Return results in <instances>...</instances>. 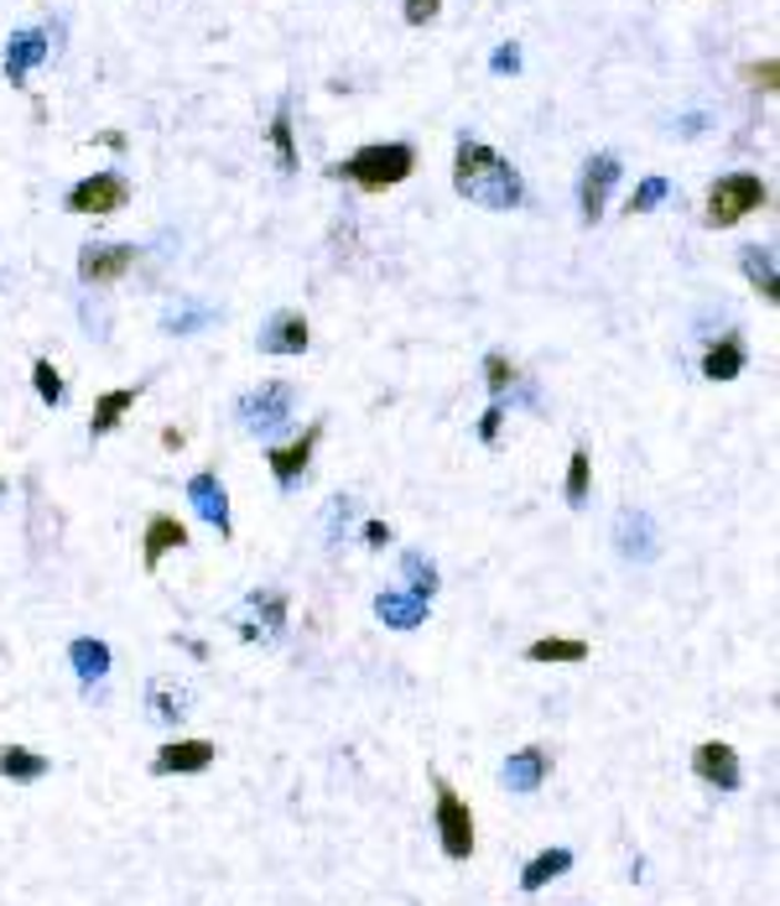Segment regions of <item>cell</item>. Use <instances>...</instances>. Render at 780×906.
<instances>
[{
	"mask_svg": "<svg viewBox=\"0 0 780 906\" xmlns=\"http://www.w3.org/2000/svg\"><path fill=\"white\" fill-rule=\"evenodd\" d=\"M453 189L479 208H521L526 198V183H521V172L510 167L505 156L484 146V141H459V152H453Z\"/></svg>",
	"mask_w": 780,
	"mask_h": 906,
	"instance_id": "1",
	"label": "cell"
},
{
	"mask_svg": "<svg viewBox=\"0 0 780 906\" xmlns=\"http://www.w3.org/2000/svg\"><path fill=\"white\" fill-rule=\"evenodd\" d=\"M411 167H417V146L411 141H380V146H359L343 167H333V177H349L359 189H396V183H407Z\"/></svg>",
	"mask_w": 780,
	"mask_h": 906,
	"instance_id": "2",
	"label": "cell"
},
{
	"mask_svg": "<svg viewBox=\"0 0 780 906\" xmlns=\"http://www.w3.org/2000/svg\"><path fill=\"white\" fill-rule=\"evenodd\" d=\"M229 625H235L239 641L271 647V641H281V631H287V594H281V589H250V594L229 610Z\"/></svg>",
	"mask_w": 780,
	"mask_h": 906,
	"instance_id": "3",
	"label": "cell"
},
{
	"mask_svg": "<svg viewBox=\"0 0 780 906\" xmlns=\"http://www.w3.org/2000/svg\"><path fill=\"white\" fill-rule=\"evenodd\" d=\"M764 198H770V189H764L755 172H729V177H718V183H712L702 220H708L712 230H733V224L745 220V214L764 208Z\"/></svg>",
	"mask_w": 780,
	"mask_h": 906,
	"instance_id": "4",
	"label": "cell"
},
{
	"mask_svg": "<svg viewBox=\"0 0 780 906\" xmlns=\"http://www.w3.org/2000/svg\"><path fill=\"white\" fill-rule=\"evenodd\" d=\"M291 407H297V391L287 380H266L250 396H239V428L255 432V438H271L276 428L291 423Z\"/></svg>",
	"mask_w": 780,
	"mask_h": 906,
	"instance_id": "5",
	"label": "cell"
},
{
	"mask_svg": "<svg viewBox=\"0 0 780 906\" xmlns=\"http://www.w3.org/2000/svg\"><path fill=\"white\" fill-rule=\"evenodd\" d=\"M432 787H438V838H442V855H448V859H469V855H474V813H469V803L453 792V782L432 776Z\"/></svg>",
	"mask_w": 780,
	"mask_h": 906,
	"instance_id": "6",
	"label": "cell"
},
{
	"mask_svg": "<svg viewBox=\"0 0 780 906\" xmlns=\"http://www.w3.org/2000/svg\"><path fill=\"white\" fill-rule=\"evenodd\" d=\"M131 266H136V245H125V240H94L79 251V282L84 287H110Z\"/></svg>",
	"mask_w": 780,
	"mask_h": 906,
	"instance_id": "7",
	"label": "cell"
},
{
	"mask_svg": "<svg viewBox=\"0 0 780 906\" xmlns=\"http://www.w3.org/2000/svg\"><path fill=\"white\" fill-rule=\"evenodd\" d=\"M614 183H619V156L614 152L588 156V167H583V177H577V208H583V224L604 220V204H609Z\"/></svg>",
	"mask_w": 780,
	"mask_h": 906,
	"instance_id": "8",
	"label": "cell"
},
{
	"mask_svg": "<svg viewBox=\"0 0 780 906\" xmlns=\"http://www.w3.org/2000/svg\"><path fill=\"white\" fill-rule=\"evenodd\" d=\"M120 204H131V183H125L120 172H94V177H84V183L63 198L69 214H115Z\"/></svg>",
	"mask_w": 780,
	"mask_h": 906,
	"instance_id": "9",
	"label": "cell"
},
{
	"mask_svg": "<svg viewBox=\"0 0 780 906\" xmlns=\"http://www.w3.org/2000/svg\"><path fill=\"white\" fill-rule=\"evenodd\" d=\"M692 776L697 782H708L718 792H739L745 787V766H739V751L723 745V740H702L692 751Z\"/></svg>",
	"mask_w": 780,
	"mask_h": 906,
	"instance_id": "10",
	"label": "cell"
},
{
	"mask_svg": "<svg viewBox=\"0 0 780 906\" xmlns=\"http://www.w3.org/2000/svg\"><path fill=\"white\" fill-rule=\"evenodd\" d=\"M614 548H619V558H629V563H656V552H661L656 521L645 511H619L614 516Z\"/></svg>",
	"mask_w": 780,
	"mask_h": 906,
	"instance_id": "11",
	"label": "cell"
},
{
	"mask_svg": "<svg viewBox=\"0 0 780 906\" xmlns=\"http://www.w3.org/2000/svg\"><path fill=\"white\" fill-rule=\"evenodd\" d=\"M318 444H322V423H312L302 438H291V444H281V448H271V454H266L271 479L281 485V490H291V485L307 475V464H312V448H318Z\"/></svg>",
	"mask_w": 780,
	"mask_h": 906,
	"instance_id": "12",
	"label": "cell"
},
{
	"mask_svg": "<svg viewBox=\"0 0 780 906\" xmlns=\"http://www.w3.org/2000/svg\"><path fill=\"white\" fill-rule=\"evenodd\" d=\"M208 766H214V740H172L152 761L156 776H198Z\"/></svg>",
	"mask_w": 780,
	"mask_h": 906,
	"instance_id": "13",
	"label": "cell"
},
{
	"mask_svg": "<svg viewBox=\"0 0 780 906\" xmlns=\"http://www.w3.org/2000/svg\"><path fill=\"white\" fill-rule=\"evenodd\" d=\"M187 500H193V511L204 516L208 527L219 531V537H235V527H229V496H224V479L219 475H193L187 479Z\"/></svg>",
	"mask_w": 780,
	"mask_h": 906,
	"instance_id": "14",
	"label": "cell"
},
{
	"mask_svg": "<svg viewBox=\"0 0 780 906\" xmlns=\"http://www.w3.org/2000/svg\"><path fill=\"white\" fill-rule=\"evenodd\" d=\"M500 776H505L510 792H542L546 776H552V751H546V745H521V751L500 766Z\"/></svg>",
	"mask_w": 780,
	"mask_h": 906,
	"instance_id": "15",
	"label": "cell"
},
{
	"mask_svg": "<svg viewBox=\"0 0 780 906\" xmlns=\"http://www.w3.org/2000/svg\"><path fill=\"white\" fill-rule=\"evenodd\" d=\"M255 344H260V355H302L312 344V328H307L302 313H271Z\"/></svg>",
	"mask_w": 780,
	"mask_h": 906,
	"instance_id": "16",
	"label": "cell"
},
{
	"mask_svg": "<svg viewBox=\"0 0 780 906\" xmlns=\"http://www.w3.org/2000/svg\"><path fill=\"white\" fill-rule=\"evenodd\" d=\"M183 548H187V527L177 516L156 511L152 521H146V537H141V563H146V573H156L167 552H183Z\"/></svg>",
	"mask_w": 780,
	"mask_h": 906,
	"instance_id": "17",
	"label": "cell"
},
{
	"mask_svg": "<svg viewBox=\"0 0 780 906\" xmlns=\"http://www.w3.org/2000/svg\"><path fill=\"white\" fill-rule=\"evenodd\" d=\"M427 610H432L427 599H417V594H396V589H386V594L374 599V615L386 620L390 631H417V625L427 620Z\"/></svg>",
	"mask_w": 780,
	"mask_h": 906,
	"instance_id": "18",
	"label": "cell"
},
{
	"mask_svg": "<svg viewBox=\"0 0 780 906\" xmlns=\"http://www.w3.org/2000/svg\"><path fill=\"white\" fill-rule=\"evenodd\" d=\"M42 58H48V37L42 32H17L11 37V48H6V79H11V84H27V73H32Z\"/></svg>",
	"mask_w": 780,
	"mask_h": 906,
	"instance_id": "19",
	"label": "cell"
},
{
	"mask_svg": "<svg viewBox=\"0 0 780 906\" xmlns=\"http://www.w3.org/2000/svg\"><path fill=\"white\" fill-rule=\"evenodd\" d=\"M745 365H749L745 339H739V334H723V339H718L708 355H702V376H708V380H733L739 370H745Z\"/></svg>",
	"mask_w": 780,
	"mask_h": 906,
	"instance_id": "20",
	"label": "cell"
},
{
	"mask_svg": "<svg viewBox=\"0 0 780 906\" xmlns=\"http://www.w3.org/2000/svg\"><path fill=\"white\" fill-rule=\"evenodd\" d=\"M69 662H73V672H79V683L84 688H94L100 678H110V647L94 641V635H79V641H73Z\"/></svg>",
	"mask_w": 780,
	"mask_h": 906,
	"instance_id": "21",
	"label": "cell"
},
{
	"mask_svg": "<svg viewBox=\"0 0 780 906\" xmlns=\"http://www.w3.org/2000/svg\"><path fill=\"white\" fill-rule=\"evenodd\" d=\"M739 266H745V276H749V287L760 292L764 303H776L780 297V276H776V256L764 251V245H745L739 251Z\"/></svg>",
	"mask_w": 780,
	"mask_h": 906,
	"instance_id": "22",
	"label": "cell"
},
{
	"mask_svg": "<svg viewBox=\"0 0 780 906\" xmlns=\"http://www.w3.org/2000/svg\"><path fill=\"white\" fill-rule=\"evenodd\" d=\"M48 771H52L48 755L27 751V745H6L0 751V782H42Z\"/></svg>",
	"mask_w": 780,
	"mask_h": 906,
	"instance_id": "23",
	"label": "cell"
},
{
	"mask_svg": "<svg viewBox=\"0 0 780 906\" xmlns=\"http://www.w3.org/2000/svg\"><path fill=\"white\" fill-rule=\"evenodd\" d=\"M136 407V391L131 386H120V391H104L94 401V417H89V438H104V432H115L125 423V411Z\"/></svg>",
	"mask_w": 780,
	"mask_h": 906,
	"instance_id": "24",
	"label": "cell"
},
{
	"mask_svg": "<svg viewBox=\"0 0 780 906\" xmlns=\"http://www.w3.org/2000/svg\"><path fill=\"white\" fill-rule=\"evenodd\" d=\"M562 871H573V849H542V855L526 859V871H521V890H542L546 880H557Z\"/></svg>",
	"mask_w": 780,
	"mask_h": 906,
	"instance_id": "25",
	"label": "cell"
},
{
	"mask_svg": "<svg viewBox=\"0 0 780 906\" xmlns=\"http://www.w3.org/2000/svg\"><path fill=\"white\" fill-rule=\"evenodd\" d=\"M526 662H588V641L577 635H542L526 647Z\"/></svg>",
	"mask_w": 780,
	"mask_h": 906,
	"instance_id": "26",
	"label": "cell"
},
{
	"mask_svg": "<svg viewBox=\"0 0 780 906\" xmlns=\"http://www.w3.org/2000/svg\"><path fill=\"white\" fill-rule=\"evenodd\" d=\"M401 573H407V594L432 604V594H438V563L427 552H401Z\"/></svg>",
	"mask_w": 780,
	"mask_h": 906,
	"instance_id": "27",
	"label": "cell"
},
{
	"mask_svg": "<svg viewBox=\"0 0 780 906\" xmlns=\"http://www.w3.org/2000/svg\"><path fill=\"white\" fill-rule=\"evenodd\" d=\"M146 703H152V719H162V724H177V719L187 714V693L172 688L167 678H152V683H146Z\"/></svg>",
	"mask_w": 780,
	"mask_h": 906,
	"instance_id": "28",
	"label": "cell"
},
{
	"mask_svg": "<svg viewBox=\"0 0 780 906\" xmlns=\"http://www.w3.org/2000/svg\"><path fill=\"white\" fill-rule=\"evenodd\" d=\"M588 485H594V459H588V448L577 444L567 454V506H588Z\"/></svg>",
	"mask_w": 780,
	"mask_h": 906,
	"instance_id": "29",
	"label": "cell"
},
{
	"mask_svg": "<svg viewBox=\"0 0 780 906\" xmlns=\"http://www.w3.org/2000/svg\"><path fill=\"white\" fill-rule=\"evenodd\" d=\"M271 146H276V167L297 172V141H291V115L287 110H276V120H271Z\"/></svg>",
	"mask_w": 780,
	"mask_h": 906,
	"instance_id": "30",
	"label": "cell"
},
{
	"mask_svg": "<svg viewBox=\"0 0 780 906\" xmlns=\"http://www.w3.org/2000/svg\"><path fill=\"white\" fill-rule=\"evenodd\" d=\"M32 386L42 396V407H63V376L52 359H32Z\"/></svg>",
	"mask_w": 780,
	"mask_h": 906,
	"instance_id": "31",
	"label": "cell"
},
{
	"mask_svg": "<svg viewBox=\"0 0 780 906\" xmlns=\"http://www.w3.org/2000/svg\"><path fill=\"white\" fill-rule=\"evenodd\" d=\"M515 376H521V370H515L505 355H484V386L494 391V401H505V391L515 386Z\"/></svg>",
	"mask_w": 780,
	"mask_h": 906,
	"instance_id": "32",
	"label": "cell"
},
{
	"mask_svg": "<svg viewBox=\"0 0 780 906\" xmlns=\"http://www.w3.org/2000/svg\"><path fill=\"white\" fill-rule=\"evenodd\" d=\"M349 516H355V496H333L328 500V511H322V537L339 542V531L349 527Z\"/></svg>",
	"mask_w": 780,
	"mask_h": 906,
	"instance_id": "33",
	"label": "cell"
},
{
	"mask_svg": "<svg viewBox=\"0 0 780 906\" xmlns=\"http://www.w3.org/2000/svg\"><path fill=\"white\" fill-rule=\"evenodd\" d=\"M661 198H666V177H645V183H640V189H635V198H629V214H650V208H656V204H661Z\"/></svg>",
	"mask_w": 780,
	"mask_h": 906,
	"instance_id": "34",
	"label": "cell"
},
{
	"mask_svg": "<svg viewBox=\"0 0 780 906\" xmlns=\"http://www.w3.org/2000/svg\"><path fill=\"white\" fill-rule=\"evenodd\" d=\"M401 11H407L411 27H427V21L442 11V0H401Z\"/></svg>",
	"mask_w": 780,
	"mask_h": 906,
	"instance_id": "35",
	"label": "cell"
},
{
	"mask_svg": "<svg viewBox=\"0 0 780 906\" xmlns=\"http://www.w3.org/2000/svg\"><path fill=\"white\" fill-rule=\"evenodd\" d=\"M500 423H505V401H494V407L479 417V438H484V444H494V438H500Z\"/></svg>",
	"mask_w": 780,
	"mask_h": 906,
	"instance_id": "36",
	"label": "cell"
},
{
	"mask_svg": "<svg viewBox=\"0 0 780 906\" xmlns=\"http://www.w3.org/2000/svg\"><path fill=\"white\" fill-rule=\"evenodd\" d=\"M490 69H494V73H515V69H521V48H515V42H505V48H494Z\"/></svg>",
	"mask_w": 780,
	"mask_h": 906,
	"instance_id": "37",
	"label": "cell"
},
{
	"mask_svg": "<svg viewBox=\"0 0 780 906\" xmlns=\"http://www.w3.org/2000/svg\"><path fill=\"white\" fill-rule=\"evenodd\" d=\"M386 542H390V527H386V521H365V548L380 552Z\"/></svg>",
	"mask_w": 780,
	"mask_h": 906,
	"instance_id": "38",
	"label": "cell"
},
{
	"mask_svg": "<svg viewBox=\"0 0 780 906\" xmlns=\"http://www.w3.org/2000/svg\"><path fill=\"white\" fill-rule=\"evenodd\" d=\"M776 58H764V63H760V69H749V79H755V84H760V89H776Z\"/></svg>",
	"mask_w": 780,
	"mask_h": 906,
	"instance_id": "39",
	"label": "cell"
}]
</instances>
